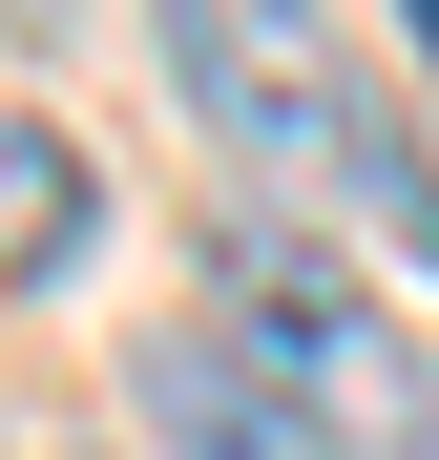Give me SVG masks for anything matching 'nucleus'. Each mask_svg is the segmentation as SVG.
Returning a JSON list of instances; mask_svg holds the SVG:
<instances>
[{
  "label": "nucleus",
  "mask_w": 439,
  "mask_h": 460,
  "mask_svg": "<svg viewBox=\"0 0 439 460\" xmlns=\"http://www.w3.org/2000/svg\"><path fill=\"white\" fill-rule=\"evenodd\" d=\"M84 230H105L84 146H63L42 105H0V272H84Z\"/></svg>",
  "instance_id": "4"
},
{
  "label": "nucleus",
  "mask_w": 439,
  "mask_h": 460,
  "mask_svg": "<svg viewBox=\"0 0 439 460\" xmlns=\"http://www.w3.org/2000/svg\"><path fill=\"white\" fill-rule=\"evenodd\" d=\"M0 22H63V0H0Z\"/></svg>",
  "instance_id": "5"
},
{
  "label": "nucleus",
  "mask_w": 439,
  "mask_h": 460,
  "mask_svg": "<svg viewBox=\"0 0 439 460\" xmlns=\"http://www.w3.org/2000/svg\"><path fill=\"white\" fill-rule=\"evenodd\" d=\"M168 84L231 146H335V22L314 0H168Z\"/></svg>",
  "instance_id": "2"
},
{
  "label": "nucleus",
  "mask_w": 439,
  "mask_h": 460,
  "mask_svg": "<svg viewBox=\"0 0 439 460\" xmlns=\"http://www.w3.org/2000/svg\"><path fill=\"white\" fill-rule=\"evenodd\" d=\"M209 335H231L272 398L314 419V460H335V439H356V460H439V376H418L377 314H356V293L293 252V230H231V252H209Z\"/></svg>",
  "instance_id": "1"
},
{
  "label": "nucleus",
  "mask_w": 439,
  "mask_h": 460,
  "mask_svg": "<svg viewBox=\"0 0 439 460\" xmlns=\"http://www.w3.org/2000/svg\"><path fill=\"white\" fill-rule=\"evenodd\" d=\"M418 42H439V0H418Z\"/></svg>",
  "instance_id": "6"
},
{
  "label": "nucleus",
  "mask_w": 439,
  "mask_h": 460,
  "mask_svg": "<svg viewBox=\"0 0 439 460\" xmlns=\"http://www.w3.org/2000/svg\"><path fill=\"white\" fill-rule=\"evenodd\" d=\"M126 419H146V460H314V419L272 398V376L231 356V335H146V376H126Z\"/></svg>",
  "instance_id": "3"
}]
</instances>
